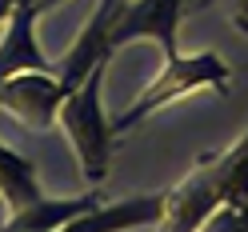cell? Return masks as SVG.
<instances>
[{
	"label": "cell",
	"instance_id": "6da1fadb",
	"mask_svg": "<svg viewBox=\"0 0 248 232\" xmlns=\"http://www.w3.org/2000/svg\"><path fill=\"white\" fill-rule=\"evenodd\" d=\"M248 228V132L164 192L160 228Z\"/></svg>",
	"mask_w": 248,
	"mask_h": 232
},
{
	"label": "cell",
	"instance_id": "7a4b0ae2",
	"mask_svg": "<svg viewBox=\"0 0 248 232\" xmlns=\"http://www.w3.org/2000/svg\"><path fill=\"white\" fill-rule=\"evenodd\" d=\"M104 68H108V60L96 64L80 84L68 92L64 104H60V112H56V120L68 132V140L76 144V152H80L84 180H92V184H100L108 176L112 140H116L112 120L104 116V100H100V92H104Z\"/></svg>",
	"mask_w": 248,
	"mask_h": 232
},
{
	"label": "cell",
	"instance_id": "3957f363",
	"mask_svg": "<svg viewBox=\"0 0 248 232\" xmlns=\"http://www.w3.org/2000/svg\"><path fill=\"white\" fill-rule=\"evenodd\" d=\"M228 80H232V68L224 64L216 52H196V56H168L160 76L152 80L140 96H136L124 112L112 120V132H128L136 124H144L152 112H160L164 104L180 100L184 92H196V88H212V92H228Z\"/></svg>",
	"mask_w": 248,
	"mask_h": 232
},
{
	"label": "cell",
	"instance_id": "277c9868",
	"mask_svg": "<svg viewBox=\"0 0 248 232\" xmlns=\"http://www.w3.org/2000/svg\"><path fill=\"white\" fill-rule=\"evenodd\" d=\"M64 84L52 68H24L0 80V108L16 112L32 128H52V120L64 104Z\"/></svg>",
	"mask_w": 248,
	"mask_h": 232
},
{
	"label": "cell",
	"instance_id": "5b68a950",
	"mask_svg": "<svg viewBox=\"0 0 248 232\" xmlns=\"http://www.w3.org/2000/svg\"><path fill=\"white\" fill-rule=\"evenodd\" d=\"M184 16V0H124L120 12H116V24H112V48L128 40H156L164 48V60L176 56V28Z\"/></svg>",
	"mask_w": 248,
	"mask_h": 232
},
{
	"label": "cell",
	"instance_id": "8992f818",
	"mask_svg": "<svg viewBox=\"0 0 248 232\" xmlns=\"http://www.w3.org/2000/svg\"><path fill=\"white\" fill-rule=\"evenodd\" d=\"M32 28H36V8L16 0L4 20V40H0V80L12 72H24V68H52L48 56L40 52Z\"/></svg>",
	"mask_w": 248,
	"mask_h": 232
},
{
	"label": "cell",
	"instance_id": "52a82bcc",
	"mask_svg": "<svg viewBox=\"0 0 248 232\" xmlns=\"http://www.w3.org/2000/svg\"><path fill=\"white\" fill-rule=\"evenodd\" d=\"M164 216V192H144V196H128L116 204H96L84 216H76L68 232H96V228H152Z\"/></svg>",
	"mask_w": 248,
	"mask_h": 232
},
{
	"label": "cell",
	"instance_id": "ba28073f",
	"mask_svg": "<svg viewBox=\"0 0 248 232\" xmlns=\"http://www.w3.org/2000/svg\"><path fill=\"white\" fill-rule=\"evenodd\" d=\"M100 204V192H84V196H36L28 208L8 212L4 228H68L76 216H84L88 208Z\"/></svg>",
	"mask_w": 248,
	"mask_h": 232
},
{
	"label": "cell",
	"instance_id": "9c48e42d",
	"mask_svg": "<svg viewBox=\"0 0 248 232\" xmlns=\"http://www.w3.org/2000/svg\"><path fill=\"white\" fill-rule=\"evenodd\" d=\"M36 196H40L36 164L28 156H20V152H12L8 144H0V200L8 204V212L28 208Z\"/></svg>",
	"mask_w": 248,
	"mask_h": 232
},
{
	"label": "cell",
	"instance_id": "30bf717a",
	"mask_svg": "<svg viewBox=\"0 0 248 232\" xmlns=\"http://www.w3.org/2000/svg\"><path fill=\"white\" fill-rule=\"evenodd\" d=\"M232 24L248 36V0H232Z\"/></svg>",
	"mask_w": 248,
	"mask_h": 232
},
{
	"label": "cell",
	"instance_id": "8fae6325",
	"mask_svg": "<svg viewBox=\"0 0 248 232\" xmlns=\"http://www.w3.org/2000/svg\"><path fill=\"white\" fill-rule=\"evenodd\" d=\"M56 4H64V0H40V4H36V12H48V8H56Z\"/></svg>",
	"mask_w": 248,
	"mask_h": 232
},
{
	"label": "cell",
	"instance_id": "7c38bea8",
	"mask_svg": "<svg viewBox=\"0 0 248 232\" xmlns=\"http://www.w3.org/2000/svg\"><path fill=\"white\" fill-rule=\"evenodd\" d=\"M200 4H208V0H184V8H200Z\"/></svg>",
	"mask_w": 248,
	"mask_h": 232
}]
</instances>
